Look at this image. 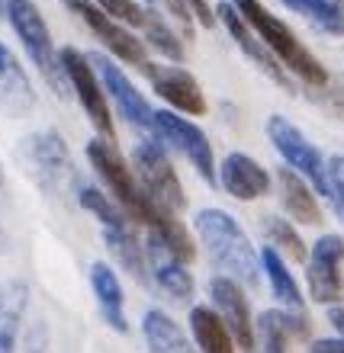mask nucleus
<instances>
[{"instance_id":"1","label":"nucleus","mask_w":344,"mask_h":353,"mask_svg":"<svg viewBox=\"0 0 344 353\" xmlns=\"http://www.w3.org/2000/svg\"><path fill=\"white\" fill-rule=\"evenodd\" d=\"M87 161H90L93 174L100 176V183L110 190L113 203L120 205L122 212L129 215L135 225H145L151 234H158L174 248L184 261H193V238L184 228V222L177 219V212L164 209L161 203L151 199V193L142 186L139 174L132 164H126V158L120 154V148L110 139H90L87 141Z\"/></svg>"},{"instance_id":"2","label":"nucleus","mask_w":344,"mask_h":353,"mask_svg":"<svg viewBox=\"0 0 344 353\" xmlns=\"http://www.w3.org/2000/svg\"><path fill=\"white\" fill-rule=\"evenodd\" d=\"M232 3L238 7V13L251 23L254 32L267 42L270 52L283 61V68H287L289 74L296 77L306 90H325V87L332 84L328 68L309 52L306 42H303V39H299L296 32L277 17V13H270L260 0H232Z\"/></svg>"},{"instance_id":"3","label":"nucleus","mask_w":344,"mask_h":353,"mask_svg":"<svg viewBox=\"0 0 344 353\" xmlns=\"http://www.w3.org/2000/svg\"><path fill=\"white\" fill-rule=\"evenodd\" d=\"M196 234L203 241L206 257L225 276L238 279L242 286H258L260 279V254L251 248L242 225L225 209H203L196 212Z\"/></svg>"},{"instance_id":"4","label":"nucleus","mask_w":344,"mask_h":353,"mask_svg":"<svg viewBox=\"0 0 344 353\" xmlns=\"http://www.w3.org/2000/svg\"><path fill=\"white\" fill-rule=\"evenodd\" d=\"M75 193H77L81 209H87V212L100 222L106 251L116 257V263H120V267L126 270L132 279L149 283V261H145V248H142L139 234H135V228H132L129 215L113 203V196H106L103 190H97V186L77 183Z\"/></svg>"},{"instance_id":"5","label":"nucleus","mask_w":344,"mask_h":353,"mask_svg":"<svg viewBox=\"0 0 344 353\" xmlns=\"http://www.w3.org/2000/svg\"><path fill=\"white\" fill-rule=\"evenodd\" d=\"M7 23L13 26L19 46L26 48L29 61L36 65L42 81L58 97H65L71 90V84H68V74H65V68H61V55H58L55 42H52V32H48V23L42 17V10L32 0H7Z\"/></svg>"},{"instance_id":"6","label":"nucleus","mask_w":344,"mask_h":353,"mask_svg":"<svg viewBox=\"0 0 344 353\" xmlns=\"http://www.w3.org/2000/svg\"><path fill=\"white\" fill-rule=\"evenodd\" d=\"M267 139H270V145L280 151V158L312 183L316 193H322L328 203H335V186H332V174H328V161L322 158V151H318L287 116H270Z\"/></svg>"},{"instance_id":"7","label":"nucleus","mask_w":344,"mask_h":353,"mask_svg":"<svg viewBox=\"0 0 344 353\" xmlns=\"http://www.w3.org/2000/svg\"><path fill=\"white\" fill-rule=\"evenodd\" d=\"M61 7L71 10V13L90 29V36L97 39L116 61H126V65L139 68V71H142V65L149 61V42H142L126 23L110 17V13L103 7H97L93 0H61Z\"/></svg>"},{"instance_id":"8","label":"nucleus","mask_w":344,"mask_h":353,"mask_svg":"<svg viewBox=\"0 0 344 353\" xmlns=\"http://www.w3.org/2000/svg\"><path fill=\"white\" fill-rule=\"evenodd\" d=\"M19 158L26 174L36 180L46 193H61L68 180H75V164H71V151H68L65 139L55 129L26 135L19 145Z\"/></svg>"},{"instance_id":"9","label":"nucleus","mask_w":344,"mask_h":353,"mask_svg":"<svg viewBox=\"0 0 344 353\" xmlns=\"http://www.w3.org/2000/svg\"><path fill=\"white\" fill-rule=\"evenodd\" d=\"M132 168H135L142 186L151 193L155 203H161L171 212H184L187 193L180 186V176H177L174 164H171L168 151H164V141L158 135H149V139H142L132 148Z\"/></svg>"},{"instance_id":"10","label":"nucleus","mask_w":344,"mask_h":353,"mask_svg":"<svg viewBox=\"0 0 344 353\" xmlns=\"http://www.w3.org/2000/svg\"><path fill=\"white\" fill-rule=\"evenodd\" d=\"M61 55V68H65L68 74V84H71V93L77 97V103L84 106L87 119L97 132H100L103 139H113V110H110V97L103 90V81L97 74V68H93L90 55L84 52H77V48H61L58 52Z\"/></svg>"},{"instance_id":"11","label":"nucleus","mask_w":344,"mask_h":353,"mask_svg":"<svg viewBox=\"0 0 344 353\" xmlns=\"http://www.w3.org/2000/svg\"><path fill=\"white\" fill-rule=\"evenodd\" d=\"M155 135H158L164 145L180 154V158L190 161V168L203 176L209 186H216L219 174H216V158H213V145L206 139V132L200 125H193L190 119L177 116L168 110H155Z\"/></svg>"},{"instance_id":"12","label":"nucleus","mask_w":344,"mask_h":353,"mask_svg":"<svg viewBox=\"0 0 344 353\" xmlns=\"http://www.w3.org/2000/svg\"><path fill=\"white\" fill-rule=\"evenodd\" d=\"M216 17H219V23L225 26V32L232 36V42L238 48H242L245 55L254 61V68H258L260 74H267L270 81L277 87H283L287 93H296V77L289 74L287 68H283V61H280L274 52L267 48V42L258 36L251 29V23L238 13V7H235L232 0H222L219 7H216Z\"/></svg>"},{"instance_id":"13","label":"nucleus","mask_w":344,"mask_h":353,"mask_svg":"<svg viewBox=\"0 0 344 353\" xmlns=\"http://www.w3.org/2000/svg\"><path fill=\"white\" fill-rule=\"evenodd\" d=\"M90 61L103 81V90H106V97L113 100V106L120 110L122 119L129 122V125H135V129H142L145 135H155V110H151L149 100L139 93V87L126 77V71L116 65V58L93 52Z\"/></svg>"},{"instance_id":"14","label":"nucleus","mask_w":344,"mask_h":353,"mask_svg":"<svg viewBox=\"0 0 344 353\" xmlns=\"http://www.w3.org/2000/svg\"><path fill=\"white\" fill-rule=\"evenodd\" d=\"M142 74L149 77L151 90L158 93L168 106H174L177 112H187V116H206V112H209L203 87H200V81H196L187 68L174 65V61H164V65L145 61V65H142Z\"/></svg>"},{"instance_id":"15","label":"nucleus","mask_w":344,"mask_h":353,"mask_svg":"<svg viewBox=\"0 0 344 353\" xmlns=\"http://www.w3.org/2000/svg\"><path fill=\"white\" fill-rule=\"evenodd\" d=\"M344 238L341 234H322L306 261L309 292L322 305H335L344 296Z\"/></svg>"},{"instance_id":"16","label":"nucleus","mask_w":344,"mask_h":353,"mask_svg":"<svg viewBox=\"0 0 344 353\" xmlns=\"http://www.w3.org/2000/svg\"><path fill=\"white\" fill-rule=\"evenodd\" d=\"M209 299H213V308L222 315V321L229 325V331L235 334V344L242 347L245 353H251L258 347V337H254V318H251V302L245 296V286L238 279L219 276L209 279Z\"/></svg>"},{"instance_id":"17","label":"nucleus","mask_w":344,"mask_h":353,"mask_svg":"<svg viewBox=\"0 0 344 353\" xmlns=\"http://www.w3.org/2000/svg\"><path fill=\"white\" fill-rule=\"evenodd\" d=\"M145 261H149V276L155 279V286H158L164 296H171L174 302H190V296H193V276H190V270H187V261L164 238L149 232Z\"/></svg>"},{"instance_id":"18","label":"nucleus","mask_w":344,"mask_h":353,"mask_svg":"<svg viewBox=\"0 0 344 353\" xmlns=\"http://www.w3.org/2000/svg\"><path fill=\"white\" fill-rule=\"evenodd\" d=\"M219 183L238 203H254V199L270 193V174L260 168L251 154H242V151H232V154L222 158Z\"/></svg>"},{"instance_id":"19","label":"nucleus","mask_w":344,"mask_h":353,"mask_svg":"<svg viewBox=\"0 0 344 353\" xmlns=\"http://www.w3.org/2000/svg\"><path fill=\"white\" fill-rule=\"evenodd\" d=\"M36 110V87L29 81L19 58L0 42V112L10 119H23Z\"/></svg>"},{"instance_id":"20","label":"nucleus","mask_w":344,"mask_h":353,"mask_svg":"<svg viewBox=\"0 0 344 353\" xmlns=\"http://www.w3.org/2000/svg\"><path fill=\"white\" fill-rule=\"evenodd\" d=\"M254 337L264 353H287L293 337H309V315H296V312H264L254 318Z\"/></svg>"},{"instance_id":"21","label":"nucleus","mask_w":344,"mask_h":353,"mask_svg":"<svg viewBox=\"0 0 344 353\" xmlns=\"http://www.w3.org/2000/svg\"><path fill=\"white\" fill-rule=\"evenodd\" d=\"M277 186H280V203L287 209L299 225H318L322 222V209H318V199H316V190L309 183L306 176L287 168L277 170Z\"/></svg>"},{"instance_id":"22","label":"nucleus","mask_w":344,"mask_h":353,"mask_svg":"<svg viewBox=\"0 0 344 353\" xmlns=\"http://www.w3.org/2000/svg\"><path fill=\"white\" fill-rule=\"evenodd\" d=\"M90 289L93 299L100 305L103 321L116 331V334H126L129 331V321H126V296H122V286L116 273H113L106 263H93L90 267Z\"/></svg>"},{"instance_id":"23","label":"nucleus","mask_w":344,"mask_h":353,"mask_svg":"<svg viewBox=\"0 0 344 353\" xmlns=\"http://www.w3.org/2000/svg\"><path fill=\"white\" fill-rule=\"evenodd\" d=\"M260 270H264V276H267V283H270V292L277 296L280 305L289 308V312H296V315H309L306 299H303L296 279H293V273L287 270V263H283V257H280V251L274 244H267V248L260 251Z\"/></svg>"},{"instance_id":"24","label":"nucleus","mask_w":344,"mask_h":353,"mask_svg":"<svg viewBox=\"0 0 344 353\" xmlns=\"http://www.w3.org/2000/svg\"><path fill=\"white\" fill-rule=\"evenodd\" d=\"M190 331H193V341L203 353H238L235 334L229 331V325L216 308L196 305L190 312Z\"/></svg>"},{"instance_id":"25","label":"nucleus","mask_w":344,"mask_h":353,"mask_svg":"<svg viewBox=\"0 0 344 353\" xmlns=\"http://www.w3.org/2000/svg\"><path fill=\"white\" fill-rule=\"evenodd\" d=\"M142 334L151 353H193L190 337L184 334V327L177 325L174 318H168L158 308H149L142 318Z\"/></svg>"},{"instance_id":"26","label":"nucleus","mask_w":344,"mask_h":353,"mask_svg":"<svg viewBox=\"0 0 344 353\" xmlns=\"http://www.w3.org/2000/svg\"><path fill=\"white\" fill-rule=\"evenodd\" d=\"M293 13L306 17L312 26L332 36H344V3L341 0H280Z\"/></svg>"},{"instance_id":"27","label":"nucleus","mask_w":344,"mask_h":353,"mask_svg":"<svg viewBox=\"0 0 344 353\" xmlns=\"http://www.w3.org/2000/svg\"><path fill=\"white\" fill-rule=\"evenodd\" d=\"M142 39L149 42L158 55H164L168 61H184L187 58V48L184 42H180V36H177L174 29L168 26V19L161 17L158 10H145V23H142Z\"/></svg>"},{"instance_id":"28","label":"nucleus","mask_w":344,"mask_h":353,"mask_svg":"<svg viewBox=\"0 0 344 353\" xmlns=\"http://www.w3.org/2000/svg\"><path fill=\"white\" fill-rule=\"evenodd\" d=\"M260 228L267 234V244H274L277 251H283L287 257H293V261H309V248H306V241L299 238L293 222L280 219V215H264V219H260Z\"/></svg>"},{"instance_id":"29","label":"nucleus","mask_w":344,"mask_h":353,"mask_svg":"<svg viewBox=\"0 0 344 353\" xmlns=\"http://www.w3.org/2000/svg\"><path fill=\"white\" fill-rule=\"evenodd\" d=\"M97 7H103L110 17H116L120 23H126V26L132 29H142V23H145V10L139 0H93Z\"/></svg>"},{"instance_id":"30","label":"nucleus","mask_w":344,"mask_h":353,"mask_svg":"<svg viewBox=\"0 0 344 353\" xmlns=\"http://www.w3.org/2000/svg\"><path fill=\"white\" fill-rule=\"evenodd\" d=\"M158 3L168 10V17L177 23L180 36H184V39H193L196 17H193V7H190V0H158Z\"/></svg>"},{"instance_id":"31","label":"nucleus","mask_w":344,"mask_h":353,"mask_svg":"<svg viewBox=\"0 0 344 353\" xmlns=\"http://www.w3.org/2000/svg\"><path fill=\"white\" fill-rule=\"evenodd\" d=\"M328 174H332V186H335V209L338 215L344 219V154H335L328 161Z\"/></svg>"},{"instance_id":"32","label":"nucleus","mask_w":344,"mask_h":353,"mask_svg":"<svg viewBox=\"0 0 344 353\" xmlns=\"http://www.w3.org/2000/svg\"><path fill=\"white\" fill-rule=\"evenodd\" d=\"M190 7H193V17H196V23H200L203 29L216 26V7L209 3V0H190Z\"/></svg>"},{"instance_id":"33","label":"nucleus","mask_w":344,"mask_h":353,"mask_svg":"<svg viewBox=\"0 0 344 353\" xmlns=\"http://www.w3.org/2000/svg\"><path fill=\"white\" fill-rule=\"evenodd\" d=\"M309 353H344V337H322V341H312Z\"/></svg>"},{"instance_id":"34","label":"nucleus","mask_w":344,"mask_h":353,"mask_svg":"<svg viewBox=\"0 0 344 353\" xmlns=\"http://www.w3.org/2000/svg\"><path fill=\"white\" fill-rule=\"evenodd\" d=\"M328 321H332V327H335L338 334L344 337V308L341 305H332V312H328Z\"/></svg>"},{"instance_id":"35","label":"nucleus","mask_w":344,"mask_h":353,"mask_svg":"<svg viewBox=\"0 0 344 353\" xmlns=\"http://www.w3.org/2000/svg\"><path fill=\"white\" fill-rule=\"evenodd\" d=\"M0 353H13V334L0 327Z\"/></svg>"},{"instance_id":"36","label":"nucleus","mask_w":344,"mask_h":353,"mask_svg":"<svg viewBox=\"0 0 344 353\" xmlns=\"http://www.w3.org/2000/svg\"><path fill=\"white\" fill-rule=\"evenodd\" d=\"M0 17H7V0H0Z\"/></svg>"},{"instance_id":"37","label":"nucleus","mask_w":344,"mask_h":353,"mask_svg":"<svg viewBox=\"0 0 344 353\" xmlns=\"http://www.w3.org/2000/svg\"><path fill=\"white\" fill-rule=\"evenodd\" d=\"M0 190H3V170H0Z\"/></svg>"}]
</instances>
